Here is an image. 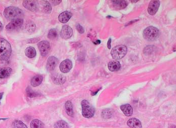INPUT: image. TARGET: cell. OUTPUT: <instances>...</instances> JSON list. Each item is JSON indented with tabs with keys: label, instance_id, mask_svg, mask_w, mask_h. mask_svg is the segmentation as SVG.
I'll return each instance as SVG.
<instances>
[{
	"label": "cell",
	"instance_id": "1",
	"mask_svg": "<svg viewBox=\"0 0 176 128\" xmlns=\"http://www.w3.org/2000/svg\"><path fill=\"white\" fill-rule=\"evenodd\" d=\"M11 46L4 38L0 37V60L7 61L11 55Z\"/></svg>",
	"mask_w": 176,
	"mask_h": 128
},
{
	"label": "cell",
	"instance_id": "2",
	"mask_svg": "<svg viewBox=\"0 0 176 128\" xmlns=\"http://www.w3.org/2000/svg\"><path fill=\"white\" fill-rule=\"evenodd\" d=\"M4 15L7 19L12 21L19 19L23 15V11L18 7L10 6L5 9Z\"/></svg>",
	"mask_w": 176,
	"mask_h": 128
},
{
	"label": "cell",
	"instance_id": "3",
	"mask_svg": "<svg viewBox=\"0 0 176 128\" xmlns=\"http://www.w3.org/2000/svg\"><path fill=\"white\" fill-rule=\"evenodd\" d=\"M159 35V31L158 28L154 26H149L145 28L143 32V37L147 41H155Z\"/></svg>",
	"mask_w": 176,
	"mask_h": 128
},
{
	"label": "cell",
	"instance_id": "4",
	"mask_svg": "<svg viewBox=\"0 0 176 128\" xmlns=\"http://www.w3.org/2000/svg\"><path fill=\"white\" fill-rule=\"evenodd\" d=\"M127 52V48L125 45H119L115 47L111 52L113 59L118 60L124 57Z\"/></svg>",
	"mask_w": 176,
	"mask_h": 128
},
{
	"label": "cell",
	"instance_id": "5",
	"mask_svg": "<svg viewBox=\"0 0 176 128\" xmlns=\"http://www.w3.org/2000/svg\"><path fill=\"white\" fill-rule=\"evenodd\" d=\"M82 115L86 118H92L95 114V109L87 100H83L81 103Z\"/></svg>",
	"mask_w": 176,
	"mask_h": 128
},
{
	"label": "cell",
	"instance_id": "6",
	"mask_svg": "<svg viewBox=\"0 0 176 128\" xmlns=\"http://www.w3.org/2000/svg\"><path fill=\"white\" fill-rule=\"evenodd\" d=\"M23 24V20L22 19H17L12 20L6 26V30L9 31H12L18 29L22 27Z\"/></svg>",
	"mask_w": 176,
	"mask_h": 128
},
{
	"label": "cell",
	"instance_id": "7",
	"mask_svg": "<svg viewBox=\"0 0 176 128\" xmlns=\"http://www.w3.org/2000/svg\"><path fill=\"white\" fill-rule=\"evenodd\" d=\"M38 47L39 48L40 54L42 56H46L50 51V44L48 41H41L38 44Z\"/></svg>",
	"mask_w": 176,
	"mask_h": 128
},
{
	"label": "cell",
	"instance_id": "8",
	"mask_svg": "<svg viewBox=\"0 0 176 128\" xmlns=\"http://www.w3.org/2000/svg\"><path fill=\"white\" fill-rule=\"evenodd\" d=\"M160 6V1L158 0H152L148 5L147 11L151 15H154L157 13Z\"/></svg>",
	"mask_w": 176,
	"mask_h": 128
},
{
	"label": "cell",
	"instance_id": "9",
	"mask_svg": "<svg viewBox=\"0 0 176 128\" xmlns=\"http://www.w3.org/2000/svg\"><path fill=\"white\" fill-rule=\"evenodd\" d=\"M73 67V63L70 60H65L60 63L59 69L60 71L63 73H67L70 72Z\"/></svg>",
	"mask_w": 176,
	"mask_h": 128
},
{
	"label": "cell",
	"instance_id": "10",
	"mask_svg": "<svg viewBox=\"0 0 176 128\" xmlns=\"http://www.w3.org/2000/svg\"><path fill=\"white\" fill-rule=\"evenodd\" d=\"M23 5L25 8L30 11L35 12L38 10V3L37 1H24Z\"/></svg>",
	"mask_w": 176,
	"mask_h": 128
},
{
	"label": "cell",
	"instance_id": "11",
	"mask_svg": "<svg viewBox=\"0 0 176 128\" xmlns=\"http://www.w3.org/2000/svg\"><path fill=\"white\" fill-rule=\"evenodd\" d=\"M73 29L71 27L68 25L63 26L60 32V35L62 38L64 40L69 39L73 35Z\"/></svg>",
	"mask_w": 176,
	"mask_h": 128
},
{
	"label": "cell",
	"instance_id": "12",
	"mask_svg": "<svg viewBox=\"0 0 176 128\" xmlns=\"http://www.w3.org/2000/svg\"><path fill=\"white\" fill-rule=\"evenodd\" d=\"M59 63V60L57 58L54 56H51L48 59V62H47V65L46 68L47 70L49 71H53L56 67L57 64Z\"/></svg>",
	"mask_w": 176,
	"mask_h": 128
},
{
	"label": "cell",
	"instance_id": "13",
	"mask_svg": "<svg viewBox=\"0 0 176 128\" xmlns=\"http://www.w3.org/2000/svg\"><path fill=\"white\" fill-rule=\"evenodd\" d=\"M72 13L70 12L66 11L63 12V13L60 14L59 16V20L60 22L63 23H66L69 21L71 18L72 17Z\"/></svg>",
	"mask_w": 176,
	"mask_h": 128
},
{
	"label": "cell",
	"instance_id": "14",
	"mask_svg": "<svg viewBox=\"0 0 176 128\" xmlns=\"http://www.w3.org/2000/svg\"><path fill=\"white\" fill-rule=\"evenodd\" d=\"M127 124L131 128H142L141 122L137 118H130L127 121Z\"/></svg>",
	"mask_w": 176,
	"mask_h": 128
},
{
	"label": "cell",
	"instance_id": "15",
	"mask_svg": "<svg viewBox=\"0 0 176 128\" xmlns=\"http://www.w3.org/2000/svg\"><path fill=\"white\" fill-rule=\"evenodd\" d=\"M108 68L111 72H116L119 70L121 68L120 62L117 61H113L109 62L108 64Z\"/></svg>",
	"mask_w": 176,
	"mask_h": 128
},
{
	"label": "cell",
	"instance_id": "16",
	"mask_svg": "<svg viewBox=\"0 0 176 128\" xmlns=\"http://www.w3.org/2000/svg\"><path fill=\"white\" fill-rule=\"evenodd\" d=\"M120 109L126 116L130 117L132 114L133 108L130 104H123L120 107Z\"/></svg>",
	"mask_w": 176,
	"mask_h": 128
},
{
	"label": "cell",
	"instance_id": "17",
	"mask_svg": "<svg viewBox=\"0 0 176 128\" xmlns=\"http://www.w3.org/2000/svg\"><path fill=\"white\" fill-rule=\"evenodd\" d=\"M12 71V69L10 67L0 68V78L4 79L8 77Z\"/></svg>",
	"mask_w": 176,
	"mask_h": 128
},
{
	"label": "cell",
	"instance_id": "18",
	"mask_svg": "<svg viewBox=\"0 0 176 128\" xmlns=\"http://www.w3.org/2000/svg\"><path fill=\"white\" fill-rule=\"evenodd\" d=\"M43 76L41 75H37L32 78L31 80V85L33 87L39 86L43 81Z\"/></svg>",
	"mask_w": 176,
	"mask_h": 128
},
{
	"label": "cell",
	"instance_id": "19",
	"mask_svg": "<svg viewBox=\"0 0 176 128\" xmlns=\"http://www.w3.org/2000/svg\"><path fill=\"white\" fill-rule=\"evenodd\" d=\"M113 7L117 9H123L127 6V2L126 1H112Z\"/></svg>",
	"mask_w": 176,
	"mask_h": 128
},
{
	"label": "cell",
	"instance_id": "20",
	"mask_svg": "<svg viewBox=\"0 0 176 128\" xmlns=\"http://www.w3.org/2000/svg\"><path fill=\"white\" fill-rule=\"evenodd\" d=\"M25 55L28 58H34L36 55V52L35 48L33 47H29L25 49Z\"/></svg>",
	"mask_w": 176,
	"mask_h": 128
},
{
	"label": "cell",
	"instance_id": "21",
	"mask_svg": "<svg viewBox=\"0 0 176 128\" xmlns=\"http://www.w3.org/2000/svg\"><path fill=\"white\" fill-rule=\"evenodd\" d=\"M65 108L67 114L70 117H73L74 116V111L73 104L71 101H67L65 103Z\"/></svg>",
	"mask_w": 176,
	"mask_h": 128
},
{
	"label": "cell",
	"instance_id": "22",
	"mask_svg": "<svg viewBox=\"0 0 176 128\" xmlns=\"http://www.w3.org/2000/svg\"><path fill=\"white\" fill-rule=\"evenodd\" d=\"M52 81L57 84H62L65 81V78L62 75H55L52 77Z\"/></svg>",
	"mask_w": 176,
	"mask_h": 128
},
{
	"label": "cell",
	"instance_id": "23",
	"mask_svg": "<svg viewBox=\"0 0 176 128\" xmlns=\"http://www.w3.org/2000/svg\"><path fill=\"white\" fill-rule=\"evenodd\" d=\"M31 128H44V125L40 120H34L30 123Z\"/></svg>",
	"mask_w": 176,
	"mask_h": 128
},
{
	"label": "cell",
	"instance_id": "24",
	"mask_svg": "<svg viewBox=\"0 0 176 128\" xmlns=\"http://www.w3.org/2000/svg\"><path fill=\"white\" fill-rule=\"evenodd\" d=\"M35 29V25L32 22H29L25 24V30L28 31L29 33H31L34 31Z\"/></svg>",
	"mask_w": 176,
	"mask_h": 128
},
{
	"label": "cell",
	"instance_id": "25",
	"mask_svg": "<svg viewBox=\"0 0 176 128\" xmlns=\"http://www.w3.org/2000/svg\"><path fill=\"white\" fill-rule=\"evenodd\" d=\"M13 128H28L22 122L18 120H16L13 122Z\"/></svg>",
	"mask_w": 176,
	"mask_h": 128
},
{
	"label": "cell",
	"instance_id": "26",
	"mask_svg": "<svg viewBox=\"0 0 176 128\" xmlns=\"http://www.w3.org/2000/svg\"><path fill=\"white\" fill-rule=\"evenodd\" d=\"M57 37V33L55 29H51L48 34V38L50 40H55Z\"/></svg>",
	"mask_w": 176,
	"mask_h": 128
},
{
	"label": "cell",
	"instance_id": "27",
	"mask_svg": "<svg viewBox=\"0 0 176 128\" xmlns=\"http://www.w3.org/2000/svg\"><path fill=\"white\" fill-rule=\"evenodd\" d=\"M55 128H69L68 124L64 121H59L55 124Z\"/></svg>",
	"mask_w": 176,
	"mask_h": 128
},
{
	"label": "cell",
	"instance_id": "28",
	"mask_svg": "<svg viewBox=\"0 0 176 128\" xmlns=\"http://www.w3.org/2000/svg\"><path fill=\"white\" fill-rule=\"evenodd\" d=\"M44 10L45 13H50L52 12L51 5L48 1H44Z\"/></svg>",
	"mask_w": 176,
	"mask_h": 128
},
{
	"label": "cell",
	"instance_id": "29",
	"mask_svg": "<svg viewBox=\"0 0 176 128\" xmlns=\"http://www.w3.org/2000/svg\"><path fill=\"white\" fill-rule=\"evenodd\" d=\"M26 93L27 95L29 97H36L37 96L39 95V94L37 93V92H34L32 89L30 88L29 87H28L26 89Z\"/></svg>",
	"mask_w": 176,
	"mask_h": 128
},
{
	"label": "cell",
	"instance_id": "30",
	"mask_svg": "<svg viewBox=\"0 0 176 128\" xmlns=\"http://www.w3.org/2000/svg\"><path fill=\"white\" fill-rule=\"evenodd\" d=\"M76 28H77V30L78 31V33H84L85 32V30L84 28L80 24H78L76 26Z\"/></svg>",
	"mask_w": 176,
	"mask_h": 128
},
{
	"label": "cell",
	"instance_id": "31",
	"mask_svg": "<svg viewBox=\"0 0 176 128\" xmlns=\"http://www.w3.org/2000/svg\"><path fill=\"white\" fill-rule=\"evenodd\" d=\"M40 40L39 38H31V39H30V40H28L27 42L28 43V44H34V43H36V42H38V41Z\"/></svg>",
	"mask_w": 176,
	"mask_h": 128
},
{
	"label": "cell",
	"instance_id": "32",
	"mask_svg": "<svg viewBox=\"0 0 176 128\" xmlns=\"http://www.w3.org/2000/svg\"><path fill=\"white\" fill-rule=\"evenodd\" d=\"M61 2H62V1H57V0L51 1V3H52V4L54 5V6H56V5H57L59 4Z\"/></svg>",
	"mask_w": 176,
	"mask_h": 128
},
{
	"label": "cell",
	"instance_id": "33",
	"mask_svg": "<svg viewBox=\"0 0 176 128\" xmlns=\"http://www.w3.org/2000/svg\"><path fill=\"white\" fill-rule=\"evenodd\" d=\"M111 39L109 38V40L108 41L107 43V47L109 49H110L111 48Z\"/></svg>",
	"mask_w": 176,
	"mask_h": 128
},
{
	"label": "cell",
	"instance_id": "34",
	"mask_svg": "<svg viewBox=\"0 0 176 128\" xmlns=\"http://www.w3.org/2000/svg\"><path fill=\"white\" fill-rule=\"evenodd\" d=\"M3 24L0 22V31H1L3 29Z\"/></svg>",
	"mask_w": 176,
	"mask_h": 128
},
{
	"label": "cell",
	"instance_id": "35",
	"mask_svg": "<svg viewBox=\"0 0 176 128\" xmlns=\"http://www.w3.org/2000/svg\"><path fill=\"white\" fill-rule=\"evenodd\" d=\"M3 95H4L3 92H0V101L1 100L2 97H3Z\"/></svg>",
	"mask_w": 176,
	"mask_h": 128
},
{
	"label": "cell",
	"instance_id": "36",
	"mask_svg": "<svg viewBox=\"0 0 176 128\" xmlns=\"http://www.w3.org/2000/svg\"><path fill=\"white\" fill-rule=\"evenodd\" d=\"M137 2H138V1H131V2L133 3H136Z\"/></svg>",
	"mask_w": 176,
	"mask_h": 128
}]
</instances>
